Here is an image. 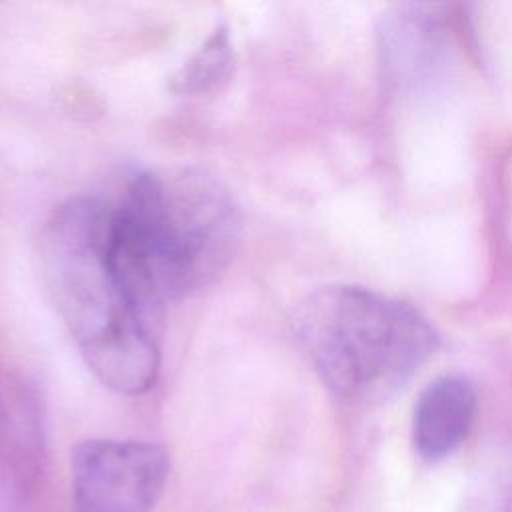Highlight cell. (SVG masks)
<instances>
[{
	"mask_svg": "<svg viewBox=\"0 0 512 512\" xmlns=\"http://www.w3.org/2000/svg\"><path fill=\"white\" fill-rule=\"evenodd\" d=\"M44 282L96 378L120 394L150 390L160 370L156 310L132 284L110 244V204L74 198L40 236Z\"/></svg>",
	"mask_w": 512,
	"mask_h": 512,
	"instance_id": "obj_1",
	"label": "cell"
},
{
	"mask_svg": "<svg viewBox=\"0 0 512 512\" xmlns=\"http://www.w3.org/2000/svg\"><path fill=\"white\" fill-rule=\"evenodd\" d=\"M240 208L196 168L140 172L110 204V238L128 274L164 310L210 286L236 254Z\"/></svg>",
	"mask_w": 512,
	"mask_h": 512,
	"instance_id": "obj_2",
	"label": "cell"
},
{
	"mask_svg": "<svg viewBox=\"0 0 512 512\" xmlns=\"http://www.w3.org/2000/svg\"><path fill=\"white\" fill-rule=\"evenodd\" d=\"M294 334L324 384L342 398L382 396L438 346L412 306L360 286H324L294 314Z\"/></svg>",
	"mask_w": 512,
	"mask_h": 512,
	"instance_id": "obj_3",
	"label": "cell"
},
{
	"mask_svg": "<svg viewBox=\"0 0 512 512\" xmlns=\"http://www.w3.org/2000/svg\"><path fill=\"white\" fill-rule=\"evenodd\" d=\"M168 470L156 444L84 440L72 452V512H152Z\"/></svg>",
	"mask_w": 512,
	"mask_h": 512,
	"instance_id": "obj_4",
	"label": "cell"
},
{
	"mask_svg": "<svg viewBox=\"0 0 512 512\" xmlns=\"http://www.w3.org/2000/svg\"><path fill=\"white\" fill-rule=\"evenodd\" d=\"M476 416V394L468 380L442 376L420 394L414 408V446L428 458L438 460L454 452L470 434Z\"/></svg>",
	"mask_w": 512,
	"mask_h": 512,
	"instance_id": "obj_5",
	"label": "cell"
},
{
	"mask_svg": "<svg viewBox=\"0 0 512 512\" xmlns=\"http://www.w3.org/2000/svg\"><path fill=\"white\" fill-rule=\"evenodd\" d=\"M234 66V50L228 28L216 26L206 42L172 74L170 90L174 94H206L228 80Z\"/></svg>",
	"mask_w": 512,
	"mask_h": 512,
	"instance_id": "obj_6",
	"label": "cell"
}]
</instances>
